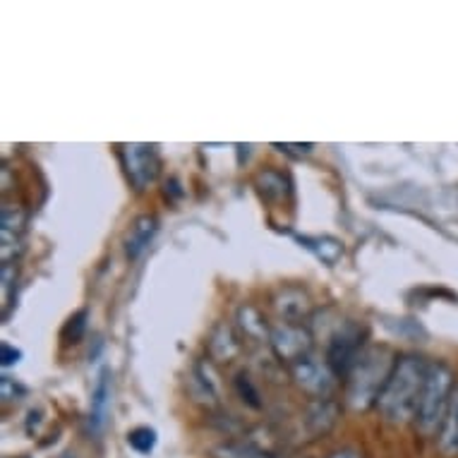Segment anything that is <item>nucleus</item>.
Instances as JSON below:
<instances>
[{"label": "nucleus", "mask_w": 458, "mask_h": 458, "mask_svg": "<svg viewBox=\"0 0 458 458\" xmlns=\"http://www.w3.org/2000/svg\"><path fill=\"white\" fill-rule=\"evenodd\" d=\"M329 458H362L358 451H351V449H344V451H336V454H331Z\"/></svg>", "instance_id": "23"}, {"label": "nucleus", "mask_w": 458, "mask_h": 458, "mask_svg": "<svg viewBox=\"0 0 458 458\" xmlns=\"http://www.w3.org/2000/svg\"><path fill=\"white\" fill-rule=\"evenodd\" d=\"M269 344L274 348V353L281 362H293L308 358L310 348H312V336L308 329H302V324L295 322H281L278 327L271 329Z\"/></svg>", "instance_id": "7"}, {"label": "nucleus", "mask_w": 458, "mask_h": 458, "mask_svg": "<svg viewBox=\"0 0 458 458\" xmlns=\"http://www.w3.org/2000/svg\"><path fill=\"white\" fill-rule=\"evenodd\" d=\"M157 231H158L157 216L144 214V216L137 218L135 224L130 225L128 238H125V252H128V257H132V259H135V257L142 255L144 250H147V245L154 241Z\"/></svg>", "instance_id": "10"}, {"label": "nucleus", "mask_w": 458, "mask_h": 458, "mask_svg": "<svg viewBox=\"0 0 458 458\" xmlns=\"http://www.w3.org/2000/svg\"><path fill=\"white\" fill-rule=\"evenodd\" d=\"M336 422V406L331 403L329 398H322L312 411H310V428L315 435H324L329 432Z\"/></svg>", "instance_id": "13"}, {"label": "nucleus", "mask_w": 458, "mask_h": 458, "mask_svg": "<svg viewBox=\"0 0 458 458\" xmlns=\"http://www.w3.org/2000/svg\"><path fill=\"white\" fill-rule=\"evenodd\" d=\"M0 360H3V368H13V365L22 360V351H17L10 344H3L0 346Z\"/></svg>", "instance_id": "22"}, {"label": "nucleus", "mask_w": 458, "mask_h": 458, "mask_svg": "<svg viewBox=\"0 0 458 458\" xmlns=\"http://www.w3.org/2000/svg\"><path fill=\"white\" fill-rule=\"evenodd\" d=\"M278 310L284 312V317L288 322H295V319H301L302 315H308V295L298 293L295 295V301H291V291H288V293H284V298L278 301Z\"/></svg>", "instance_id": "18"}, {"label": "nucleus", "mask_w": 458, "mask_h": 458, "mask_svg": "<svg viewBox=\"0 0 458 458\" xmlns=\"http://www.w3.org/2000/svg\"><path fill=\"white\" fill-rule=\"evenodd\" d=\"M454 372L444 362H432L428 372V382L422 389L420 403L415 411V428L425 437L439 435L442 425L449 413L451 398H454Z\"/></svg>", "instance_id": "3"}, {"label": "nucleus", "mask_w": 458, "mask_h": 458, "mask_svg": "<svg viewBox=\"0 0 458 458\" xmlns=\"http://www.w3.org/2000/svg\"><path fill=\"white\" fill-rule=\"evenodd\" d=\"M439 446L444 454H458V389L454 391L449 413H446V420L439 432Z\"/></svg>", "instance_id": "11"}, {"label": "nucleus", "mask_w": 458, "mask_h": 458, "mask_svg": "<svg viewBox=\"0 0 458 458\" xmlns=\"http://www.w3.org/2000/svg\"><path fill=\"white\" fill-rule=\"evenodd\" d=\"M209 348H211V355L221 362L233 360L235 355H238V351H241V346H238V341L233 338L231 329H225V327H218L216 334L211 336Z\"/></svg>", "instance_id": "12"}, {"label": "nucleus", "mask_w": 458, "mask_h": 458, "mask_svg": "<svg viewBox=\"0 0 458 458\" xmlns=\"http://www.w3.org/2000/svg\"><path fill=\"white\" fill-rule=\"evenodd\" d=\"M362 338H365V329L353 322L341 324L331 334L329 348H327V365L334 369V375L348 377V372L353 369L355 360L362 353Z\"/></svg>", "instance_id": "4"}, {"label": "nucleus", "mask_w": 458, "mask_h": 458, "mask_svg": "<svg viewBox=\"0 0 458 458\" xmlns=\"http://www.w3.org/2000/svg\"><path fill=\"white\" fill-rule=\"evenodd\" d=\"M428 372L429 362H425L418 355H403L401 360H396L375 403L384 420L396 422V425L413 420L422 389L428 382Z\"/></svg>", "instance_id": "1"}, {"label": "nucleus", "mask_w": 458, "mask_h": 458, "mask_svg": "<svg viewBox=\"0 0 458 458\" xmlns=\"http://www.w3.org/2000/svg\"><path fill=\"white\" fill-rule=\"evenodd\" d=\"M257 188L269 202H276V199H284L285 192H288V182L278 171H264V174L257 175Z\"/></svg>", "instance_id": "14"}, {"label": "nucleus", "mask_w": 458, "mask_h": 458, "mask_svg": "<svg viewBox=\"0 0 458 458\" xmlns=\"http://www.w3.org/2000/svg\"><path fill=\"white\" fill-rule=\"evenodd\" d=\"M238 319H241V329L248 334L250 338H264V336H271L269 331H267V324L262 322V315L257 312L255 308H250V305H245V308L241 310V315H238Z\"/></svg>", "instance_id": "16"}, {"label": "nucleus", "mask_w": 458, "mask_h": 458, "mask_svg": "<svg viewBox=\"0 0 458 458\" xmlns=\"http://www.w3.org/2000/svg\"><path fill=\"white\" fill-rule=\"evenodd\" d=\"M394 365L396 362L391 360V353L386 348H365L346 377V401L351 403V408L362 411V408L375 406L377 396L382 394Z\"/></svg>", "instance_id": "2"}, {"label": "nucleus", "mask_w": 458, "mask_h": 458, "mask_svg": "<svg viewBox=\"0 0 458 458\" xmlns=\"http://www.w3.org/2000/svg\"><path fill=\"white\" fill-rule=\"evenodd\" d=\"M235 389H238V394L242 396V401H248L250 406L259 408V391L255 389V384H252V379H250L248 375H238V379H235Z\"/></svg>", "instance_id": "21"}, {"label": "nucleus", "mask_w": 458, "mask_h": 458, "mask_svg": "<svg viewBox=\"0 0 458 458\" xmlns=\"http://www.w3.org/2000/svg\"><path fill=\"white\" fill-rule=\"evenodd\" d=\"M123 165L128 181L135 190H147L158 178L161 158L154 144H125L123 147Z\"/></svg>", "instance_id": "5"}, {"label": "nucleus", "mask_w": 458, "mask_h": 458, "mask_svg": "<svg viewBox=\"0 0 458 458\" xmlns=\"http://www.w3.org/2000/svg\"><path fill=\"white\" fill-rule=\"evenodd\" d=\"M301 242H305V248H310L315 252L322 262L327 264H336L338 257L344 255V245L334 238H301Z\"/></svg>", "instance_id": "15"}, {"label": "nucleus", "mask_w": 458, "mask_h": 458, "mask_svg": "<svg viewBox=\"0 0 458 458\" xmlns=\"http://www.w3.org/2000/svg\"><path fill=\"white\" fill-rule=\"evenodd\" d=\"M225 456L228 458H274L264 449L255 446V444H233V446H225Z\"/></svg>", "instance_id": "20"}, {"label": "nucleus", "mask_w": 458, "mask_h": 458, "mask_svg": "<svg viewBox=\"0 0 458 458\" xmlns=\"http://www.w3.org/2000/svg\"><path fill=\"white\" fill-rule=\"evenodd\" d=\"M291 375H293L295 384H298L302 391H308L310 396L319 398V401H322V398H329L331 391L336 389L338 382V377L334 375V369L327 365V360H315L312 355L293 362V365H291Z\"/></svg>", "instance_id": "6"}, {"label": "nucleus", "mask_w": 458, "mask_h": 458, "mask_svg": "<svg viewBox=\"0 0 458 458\" xmlns=\"http://www.w3.org/2000/svg\"><path fill=\"white\" fill-rule=\"evenodd\" d=\"M84 331H87V310H80V312L70 317L68 324H65V329H63V344L75 346V344L82 341Z\"/></svg>", "instance_id": "19"}, {"label": "nucleus", "mask_w": 458, "mask_h": 458, "mask_svg": "<svg viewBox=\"0 0 458 458\" xmlns=\"http://www.w3.org/2000/svg\"><path fill=\"white\" fill-rule=\"evenodd\" d=\"M22 231H24V214L17 207H5L3 209V264H13L22 250Z\"/></svg>", "instance_id": "8"}, {"label": "nucleus", "mask_w": 458, "mask_h": 458, "mask_svg": "<svg viewBox=\"0 0 458 458\" xmlns=\"http://www.w3.org/2000/svg\"><path fill=\"white\" fill-rule=\"evenodd\" d=\"M113 403V375L111 369H104L97 377V384L91 389V408H89V422L94 429H101L108 420Z\"/></svg>", "instance_id": "9"}, {"label": "nucleus", "mask_w": 458, "mask_h": 458, "mask_svg": "<svg viewBox=\"0 0 458 458\" xmlns=\"http://www.w3.org/2000/svg\"><path fill=\"white\" fill-rule=\"evenodd\" d=\"M157 442H158L157 429L147 428V425H142V428H135L132 432H128V444L137 451V454H142V456L151 454V451H154V446H157Z\"/></svg>", "instance_id": "17"}]
</instances>
